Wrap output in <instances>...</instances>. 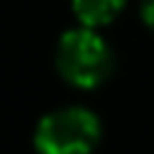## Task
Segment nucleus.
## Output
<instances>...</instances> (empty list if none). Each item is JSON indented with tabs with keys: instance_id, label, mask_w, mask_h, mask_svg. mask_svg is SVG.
I'll list each match as a JSON object with an SVG mask.
<instances>
[{
	"instance_id": "f257e3e1",
	"label": "nucleus",
	"mask_w": 154,
	"mask_h": 154,
	"mask_svg": "<svg viewBox=\"0 0 154 154\" xmlns=\"http://www.w3.org/2000/svg\"><path fill=\"white\" fill-rule=\"evenodd\" d=\"M57 67L67 82L77 88H98L113 69V57L93 28H77L62 36L57 46Z\"/></svg>"
},
{
	"instance_id": "f03ea898",
	"label": "nucleus",
	"mask_w": 154,
	"mask_h": 154,
	"mask_svg": "<svg viewBox=\"0 0 154 154\" xmlns=\"http://www.w3.org/2000/svg\"><path fill=\"white\" fill-rule=\"evenodd\" d=\"M100 139V121L85 108L44 116L36 128L38 154H90Z\"/></svg>"
},
{
	"instance_id": "7ed1b4c3",
	"label": "nucleus",
	"mask_w": 154,
	"mask_h": 154,
	"mask_svg": "<svg viewBox=\"0 0 154 154\" xmlns=\"http://www.w3.org/2000/svg\"><path fill=\"white\" fill-rule=\"evenodd\" d=\"M123 5H126V0H72L75 16L88 28H98V26L110 23L123 11Z\"/></svg>"
},
{
	"instance_id": "20e7f679",
	"label": "nucleus",
	"mask_w": 154,
	"mask_h": 154,
	"mask_svg": "<svg viewBox=\"0 0 154 154\" xmlns=\"http://www.w3.org/2000/svg\"><path fill=\"white\" fill-rule=\"evenodd\" d=\"M141 18H144V23L154 31V0H141Z\"/></svg>"
}]
</instances>
